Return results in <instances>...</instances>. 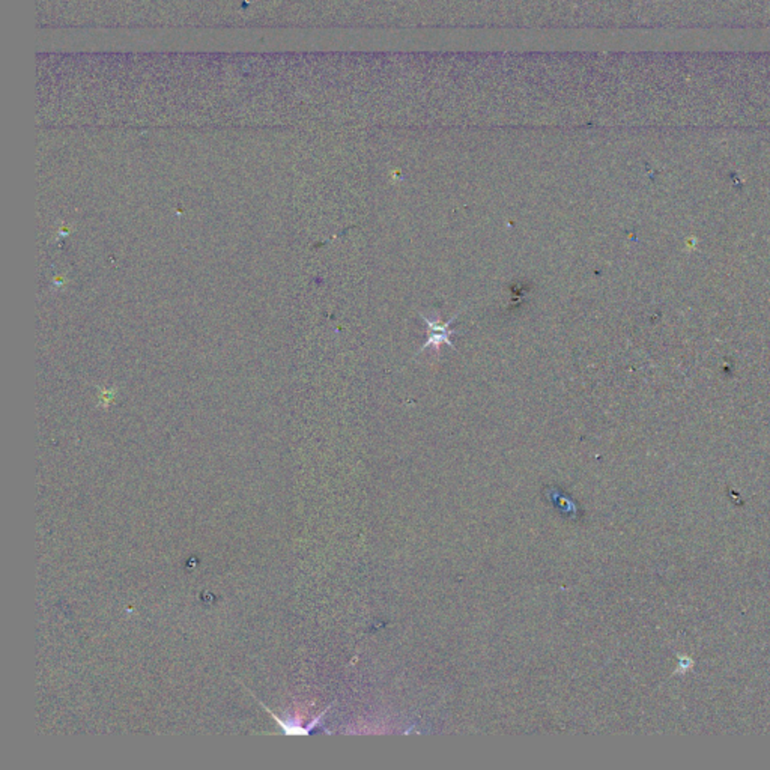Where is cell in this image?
I'll use <instances>...</instances> for the list:
<instances>
[{
    "instance_id": "cell-1",
    "label": "cell",
    "mask_w": 770,
    "mask_h": 770,
    "mask_svg": "<svg viewBox=\"0 0 770 770\" xmlns=\"http://www.w3.org/2000/svg\"><path fill=\"white\" fill-rule=\"evenodd\" d=\"M455 318H456V316H455ZM455 318H453V319H455ZM453 319H452V321H448L447 324H441V322H439V319H438L436 322H432L431 319L423 318V321L426 322V325L429 327V329H431V333H429V337H427V340H426L425 346L422 348V351H425V349L431 348V346L439 348V345H441L443 342L447 343L448 346H452V340H450V336L453 334V331H452V329H450V325H452Z\"/></svg>"
}]
</instances>
